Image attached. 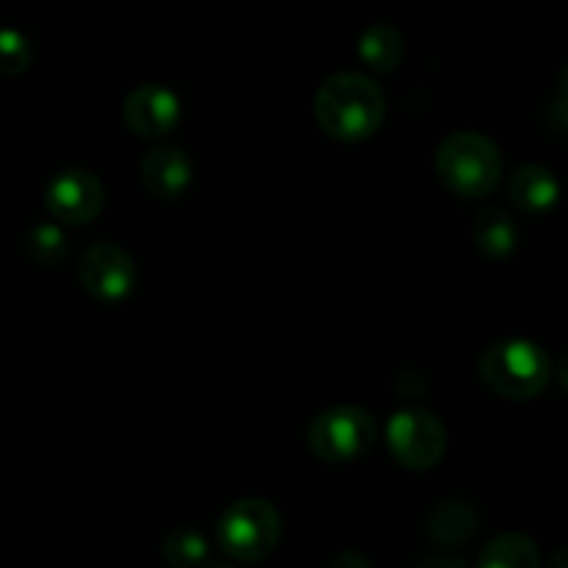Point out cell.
Here are the masks:
<instances>
[{
    "mask_svg": "<svg viewBox=\"0 0 568 568\" xmlns=\"http://www.w3.org/2000/svg\"><path fill=\"white\" fill-rule=\"evenodd\" d=\"M480 527V514L464 499H444L427 516V536L442 547L466 544Z\"/></svg>",
    "mask_w": 568,
    "mask_h": 568,
    "instance_id": "12",
    "label": "cell"
},
{
    "mask_svg": "<svg viewBox=\"0 0 568 568\" xmlns=\"http://www.w3.org/2000/svg\"><path fill=\"white\" fill-rule=\"evenodd\" d=\"M142 183L159 200L181 197L192 186V161L175 144H159L144 153Z\"/></svg>",
    "mask_w": 568,
    "mask_h": 568,
    "instance_id": "10",
    "label": "cell"
},
{
    "mask_svg": "<svg viewBox=\"0 0 568 568\" xmlns=\"http://www.w3.org/2000/svg\"><path fill=\"white\" fill-rule=\"evenodd\" d=\"M358 55L377 72L397 70L405 55V39L394 26H372L361 33Z\"/></svg>",
    "mask_w": 568,
    "mask_h": 568,
    "instance_id": "15",
    "label": "cell"
},
{
    "mask_svg": "<svg viewBox=\"0 0 568 568\" xmlns=\"http://www.w3.org/2000/svg\"><path fill=\"white\" fill-rule=\"evenodd\" d=\"M480 381L491 388L497 397L505 399H530L547 388L552 375V361L527 338H505L491 344L480 355Z\"/></svg>",
    "mask_w": 568,
    "mask_h": 568,
    "instance_id": "3",
    "label": "cell"
},
{
    "mask_svg": "<svg viewBox=\"0 0 568 568\" xmlns=\"http://www.w3.org/2000/svg\"><path fill=\"white\" fill-rule=\"evenodd\" d=\"M78 281L100 303H122L136 286V264L120 244L98 242L83 250Z\"/></svg>",
    "mask_w": 568,
    "mask_h": 568,
    "instance_id": "7",
    "label": "cell"
},
{
    "mask_svg": "<svg viewBox=\"0 0 568 568\" xmlns=\"http://www.w3.org/2000/svg\"><path fill=\"white\" fill-rule=\"evenodd\" d=\"M327 568H372V564L358 552H342L327 564Z\"/></svg>",
    "mask_w": 568,
    "mask_h": 568,
    "instance_id": "19",
    "label": "cell"
},
{
    "mask_svg": "<svg viewBox=\"0 0 568 568\" xmlns=\"http://www.w3.org/2000/svg\"><path fill=\"white\" fill-rule=\"evenodd\" d=\"M477 568H541V552L525 532H503L483 547Z\"/></svg>",
    "mask_w": 568,
    "mask_h": 568,
    "instance_id": "14",
    "label": "cell"
},
{
    "mask_svg": "<svg viewBox=\"0 0 568 568\" xmlns=\"http://www.w3.org/2000/svg\"><path fill=\"white\" fill-rule=\"evenodd\" d=\"M26 253L37 264H61L70 253V242H67L64 231L59 225H37L28 231Z\"/></svg>",
    "mask_w": 568,
    "mask_h": 568,
    "instance_id": "17",
    "label": "cell"
},
{
    "mask_svg": "<svg viewBox=\"0 0 568 568\" xmlns=\"http://www.w3.org/2000/svg\"><path fill=\"white\" fill-rule=\"evenodd\" d=\"M281 532V514L270 499L244 497L216 521V547L239 564H258L275 552Z\"/></svg>",
    "mask_w": 568,
    "mask_h": 568,
    "instance_id": "4",
    "label": "cell"
},
{
    "mask_svg": "<svg viewBox=\"0 0 568 568\" xmlns=\"http://www.w3.org/2000/svg\"><path fill=\"white\" fill-rule=\"evenodd\" d=\"M386 442L399 466L410 471H427L447 455V430L442 419L427 410H399L386 427Z\"/></svg>",
    "mask_w": 568,
    "mask_h": 568,
    "instance_id": "6",
    "label": "cell"
},
{
    "mask_svg": "<svg viewBox=\"0 0 568 568\" xmlns=\"http://www.w3.org/2000/svg\"><path fill=\"white\" fill-rule=\"evenodd\" d=\"M314 114L322 131L336 142H364L386 120V94L361 72H336L316 89Z\"/></svg>",
    "mask_w": 568,
    "mask_h": 568,
    "instance_id": "1",
    "label": "cell"
},
{
    "mask_svg": "<svg viewBox=\"0 0 568 568\" xmlns=\"http://www.w3.org/2000/svg\"><path fill=\"white\" fill-rule=\"evenodd\" d=\"M44 205L50 216L64 225H87L103 211L105 186L94 172L64 170L50 181L44 192Z\"/></svg>",
    "mask_w": 568,
    "mask_h": 568,
    "instance_id": "8",
    "label": "cell"
},
{
    "mask_svg": "<svg viewBox=\"0 0 568 568\" xmlns=\"http://www.w3.org/2000/svg\"><path fill=\"white\" fill-rule=\"evenodd\" d=\"M375 442V422L358 405H336L316 416L308 427V447L325 464H349Z\"/></svg>",
    "mask_w": 568,
    "mask_h": 568,
    "instance_id": "5",
    "label": "cell"
},
{
    "mask_svg": "<svg viewBox=\"0 0 568 568\" xmlns=\"http://www.w3.org/2000/svg\"><path fill=\"white\" fill-rule=\"evenodd\" d=\"M33 48L26 33L14 28H0V75H20L31 67Z\"/></svg>",
    "mask_w": 568,
    "mask_h": 568,
    "instance_id": "18",
    "label": "cell"
},
{
    "mask_svg": "<svg viewBox=\"0 0 568 568\" xmlns=\"http://www.w3.org/2000/svg\"><path fill=\"white\" fill-rule=\"evenodd\" d=\"M471 233H475L477 250L488 261L510 258L516 244H519V227H516L514 216L503 209H483L477 214Z\"/></svg>",
    "mask_w": 568,
    "mask_h": 568,
    "instance_id": "13",
    "label": "cell"
},
{
    "mask_svg": "<svg viewBox=\"0 0 568 568\" xmlns=\"http://www.w3.org/2000/svg\"><path fill=\"white\" fill-rule=\"evenodd\" d=\"M508 197L521 214L541 216L547 214V211H552V205L558 203V178H555L552 170H547V166L525 164L516 172H510Z\"/></svg>",
    "mask_w": 568,
    "mask_h": 568,
    "instance_id": "11",
    "label": "cell"
},
{
    "mask_svg": "<svg viewBox=\"0 0 568 568\" xmlns=\"http://www.w3.org/2000/svg\"><path fill=\"white\" fill-rule=\"evenodd\" d=\"M122 120L136 136L161 139L181 120V100L161 83H142L122 103Z\"/></svg>",
    "mask_w": 568,
    "mask_h": 568,
    "instance_id": "9",
    "label": "cell"
},
{
    "mask_svg": "<svg viewBox=\"0 0 568 568\" xmlns=\"http://www.w3.org/2000/svg\"><path fill=\"white\" fill-rule=\"evenodd\" d=\"M197 568H233V566H227V564H203V566H197Z\"/></svg>",
    "mask_w": 568,
    "mask_h": 568,
    "instance_id": "21",
    "label": "cell"
},
{
    "mask_svg": "<svg viewBox=\"0 0 568 568\" xmlns=\"http://www.w3.org/2000/svg\"><path fill=\"white\" fill-rule=\"evenodd\" d=\"M161 558L172 568H197L209 558V541L194 527H178L161 544Z\"/></svg>",
    "mask_w": 568,
    "mask_h": 568,
    "instance_id": "16",
    "label": "cell"
},
{
    "mask_svg": "<svg viewBox=\"0 0 568 568\" xmlns=\"http://www.w3.org/2000/svg\"><path fill=\"white\" fill-rule=\"evenodd\" d=\"M436 175L453 194L466 200L486 197L503 181V153L477 131H455L438 144Z\"/></svg>",
    "mask_w": 568,
    "mask_h": 568,
    "instance_id": "2",
    "label": "cell"
},
{
    "mask_svg": "<svg viewBox=\"0 0 568 568\" xmlns=\"http://www.w3.org/2000/svg\"><path fill=\"white\" fill-rule=\"evenodd\" d=\"M416 568H466L460 558H449V555H442V558H425Z\"/></svg>",
    "mask_w": 568,
    "mask_h": 568,
    "instance_id": "20",
    "label": "cell"
}]
</instances>
